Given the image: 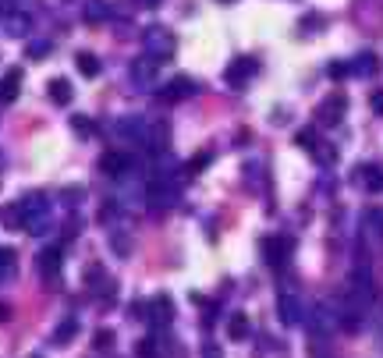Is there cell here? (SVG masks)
Wrapping results in <instances>:
<instances>
[{"label":"cell","instance_id":"e575fe53","mask_svg":"<svg viewBox=\"0 0 383 358\" xmlns=\"http://www.w3.org/2000/svg\"><path fill=\"white\" fill-rule=\"evenodd\" d=\"M0 163H4V156H0Z\"/></svg>","mask_w":383,"mask_h":358},{"label":"cell","instance_id":"7c38bea8","mask_svg":"<svg viewBox=\"0 0 383 358\" xmlns=\"http://www.w3.org/2000/svg\"><path fill=\"white\" fill-rule=\"evenodd\" d=\"M18 92H22V68H11L4 78H0V103H15L18 99Z\"/></svg>","mask_w":383,"mask_h":358},{"label":"cell","instance_id":"e0dca14e","mask_svg":"<svg viewBox=\"0 0 383 358\" xmlns=\"http://www.w3.org/2000/svg\"><path fill=\"white\" fill-rule=\"evenodd\" d=\"M249 330H252V326H249V316H245V312H231V319H228V337H231V340H245Z\"/></svg>","mask_w":383,"mask_h":358},{"label":"cell","instance_id":"9c48e42d","mask_svg":"<svg viewBox=\"0 0 383 358\" xmlns=\"http://www.w3.org/2000/svg\"><path fill=\"white\" fill-rule=\"evenodd\" d=\"M149 206L153 209H163V206H174V199H178V192H174V185L171 181H163V177H156V181L149 185Z\"/></svg>","mask_w":383,"mask_h":358},{"label":"cell","instance_id":"7402d4cb","mask_svg":"<svg viewBox=\"0 0 383 358\" xmlns=\"http://www.w3.org/2000/svg\"><path fill=\"white\" fill-rule=\"evenodd\" d=\"M75 333H78V319H68V323H61V326H57V333H53V340H57L61 347H68V344L75 340Z\"/></svg>","mask_w":383,"mask_h":358},{"label":"cell","instance_id":"9a60e30c","mask_svg":"<svg viewBox=\"0 0 383 358\" xmlns=\"http://www.w3.org/2000/svg\"><path fill=\"white\" fill-rule=\"evenodd\" d=\"M36 266H39L43 277H57V270H61V249H43L39 259H36Z\"/></svg>","mask_w":383,"mask_h":358},{"label":"cell","instance_id":"6da1fadb","mask_svg":"<svg viewBox=\"0 0 383 358\" xmlns=\"http://www.w3.org/2000/svg\"><path fill=\"white\" fill-rule=\"evenodd\" d=\"M18 206H22L25 230L36 234V237H43V234L50 230V206H53L50 195H43V192H29V195L18 199Z\"/></svg>","mask_w":383,"mask_h":358},{"label":"cell","instance_id":"8fae6325","mask_svg":"<svg viewBox=\"0 0 383 358\" xmlns=\"http://www.w3.org/2000/svg\"><path fill=\"white\" fill-rule=\"evenodd\" d=\"M111 15H114L111 0H85V4H82V18H85L89 25H99V22H106Z\"/></svg>","mask_w":383,"mask_h":358},{"label":"cell","instance_id":"603a6c76","mask_svg":"<svg viewBox=\"0 0 383 358\" xmlns=\"http://www.w3.org/2000/svg\"><path fill=\"white\" fill-rule=\"evenodd\" d=\"M295 142H298V146H302L305 153H316V149L323 146V142H319V135H316L312 128H298V135H295Z\"/></svg>","mask_w":383,"mask_h":358},{"label":"cell","instance_id":"d6a6232c","mask_svg":"<svg viewBox=\"0 0 383 358\" xmlns=\"http://www.w3.org/2000/svg\"><path fill=\"white\" fill-rule=\"evenodd\" d=\"M135 4H142V8H156L160 0H135Z\"/></svg>","mask_w":383,"mask_h":358},{"label":"cell","instance_id":"5bb4252c","mask_svg":"<svg viewBox=\"0 0 383 358\" xmlns=\"http://www.w3.org/2000/svg\"><path fill=\"white\" fill-rule=\"evenodd\" d=\"M149 309H153V312H149V319H153V323H163V326H167V323L174 319V302H171L167 294L153 298V305H149Z\"/></svg>","mask_w":383,"mask_h":358},{"label":"cell","instance_id":"277c9868","mask_svg":"<svg viewBox=\"0 0 383 358\" xmlns=\"http://www.w3.org/2000/svg\"><path fill=\"white\" fill-rule=\"evenodd\" d=\"M156 61H153V57H135V61H132V68H128V75H132V82L139 85V89H149L153 82H156Z\"/></svg>","mask_w":383,"mask_h":358},{"label":"cell","instance_id":"ac0fdd59","mask_svg":"<svg viewBox=\"0 0 383 358\" xmlns=\"http://www.w3.org/2000/svg\"><path fill=\"white\" fill-rule=\"evenodd\" d=\"M263 252H266V263L270 266H284V252H288V242H273V237H270V242H263Z\"/></svg>","mask_w":383,"mask_h":358},{"label":"cell","instance_id":"3957f363","mask_svg":"<svg viewBox=\"0 0 383 358\" xmlns=\"http://www.w3.org/2000/svg\"><path fill=\"white\" fill-rule=\"evenodd\" d=\"M256 61H252V57H235V61L228 64V71H224V82L231 85V89H245L249 85V78L256 75Z\"/></svg>","mask_w":383,"mask_h":358},{"label":"cell","instance_id":"2e32d148","mask_svg":"<svg viewBox=\"0 0 383 358\" xmlns=\"http://www.w3.org/2000/svg\"><path fill=\"white\" fill-rule=\"evenodd\" d=\"M46 92H50V99L57 103V106H68V103H71V96H75L68 78H53V82L46 85Z\"/></svg>","mask_w":383,"mask_h":358},{"label":"cell","instance_id":"1f68e13d","mask_svg":"<svg viewBox=\"0 0 383 358\" xmlns=\"http://www.w3.org/2000/svg\"><path fill=\"white\" fill-rule=\"evenodd\" d=\"M372 110H376V113H383V92H376V96H372Z\"/></svg>","mask_w":383,"mask_h":358},{"label":"cell","instance_id":"f1b7e54d","mask_svg":"<svg viewBox=\"0 0 383 358\" xmlns=\"http://www.w3.org/2000/svg\"><path fill=\"white\" fill-rule=\"evenodd\" d=\"M348 71H351L348 64H330V68H326V75H330V78H344Z\"/></svg>","mask_w":383,"mask_h":358},{"label":"cell","instance_id":"52a82bcc","mask_svg":"<svg viewBox=\"0 0 383 358\" xmlns=\"http://www.w3.org/2000/svg\"><path fill=\"white\" fill-rule=\"evenodd\" d=\"M195 92H199V82L188 78V75H178V78H171L167 85H163V99H171V103L188 99V96H195Z\"/></svg>","mask_w":383,"mask_h":358},{"label":"cell","instance_id":"484cf974","mask_svg":"<svg viewBox=\"0 0 383 358\" xmlns=\"http://www.w3.org/2000/svg\"><path fill=\"white\" fill-rule=\"evenodd\" d=\"M111 344H114V330H96V337H92V347H96V351L111 347Z\"/></svg>","mask_w":383,"mask_h":358},{"label":"cell","instance_id":"4dcf8cb0","mask_svg":"<svg viewBox=\"0 0 383 358\" xmlns=\"http://www.w3.org/2000/svg\"><path fill=\"white\" fill-rule=\"evenodd\" d=\"M206 163H209V153H202V156H195V160L188 163V170H192V174H199V167H206Z\"/></svg>","mask_w":383,"mask_h":358},{"label":"cell","instance_id":"cb8c5ba5","mask_svg":"<svg viewBox=\"0 0 383 358\" xmlns=\"http://www.w3.org/2000/svg\"><path fill=\"white\" fill-rule=\"evenodd\" d=\"M351 71H355V75H376V57H372V53H362L358 61L351 64Z\"/></svg>","mask_w":383,"mask_h":358},{"label":"cell","instance_id":"30bf717a","mask_svg":"<svg viewBox=\"0 0 383 358\" xmlns=\"http://www.w3.org/2000/svg\"><path fill=\"white\" fill-rule=\"evenodd\" d=\"M344 106H348L344 92H337V96H330V99H323V106H319V121H326V125H337L341 117H344Z\"/></svg>","mask_w":383,"mask_h":358},{"label":"cell","instance_id":"d590c367","mask_svg":"<svg viewBox=\"0 0 383 358\" xmlns=\"http://www.w3.org/2000/svg\"><path fill=\"white\" fill-rule=\"evenodd\" d=\"M32 358H36V354H32Z\"/></svg>","mask_w":383,"mask_h":358},{"label":"cell","instance_id":"836d02e7","mask_svg":"<svg viewBox=\"0 0 383 358\" xmlns=\"http://www.w3.org/2000/svg\"><path fill=\"white\" fill-rule=\"evenodd\" d=\"M15 4V0H0V8H11Z\"/></svg>","mask_w":383,"mask_h":358},{"label":"cell","instance_id":"44dd1931","mask_svg":"<svg viewBox=\"0 0 383 358\" xmlns=\"http://www.w3.org/2000/svg\"><path fill=\"white\" fill-rule=\"evenodd\" d=\"M15 249H8V245H0V284H4L11 273H15Z\"/></svg>","mask_w":383,"mask_h":358},{"label":"cell","instance_id":"ffe728a7","mask_svg":"<svg viewBox=\"0 0 383 358\" xmlns=\"http://www.w3.org/2000/svg\"><path fill=\"white\" fill-rule=\"evenodd\" d=\"M75 68H78L85 78H96V75H99V61H96V53H78V57H75Z\"/></svg>","mask_w":383,"mask_h":358},{"label":"cell","instance_id":"7a4b0ae2","mask_svg":"<svg viewBox=\"0 0 383 358\" xmlns=\"http://www.w3.org/2000/svg\"><path fill=\"white\" fill-rule=\"evenodd\" d=\"M142 46H146V57H153V61L160 64V61H171L174 57V50H178V39L163 29V25H149L146 32H142Z\"/></svg>","mask_w":383,"mask_h":358},{"label":"cell","instance_id":"4fadbf2b","mask_svg":"<svg viewBox=\"0 0 383 358\" xmlns=\"http://www.w3.org/2000/svg\"><path fill=\"white\" fill-rule=\"evenodd\" d=\"M355 181H358L362 188H369V192H383V170H379L376 163H365V167H358Z\"/></svg>","mask_w":383,"mask_h":358},{"label":"cell","instance_id":"ba28073f","mask_svg":"<svg viewBox=\"0 0 383 358\" xmlns=\"http://www.w3.org/2000/svg\"><path fill=\"white\" fill-rule=\"evenodd\" d=\"M114 132H118V135H128V139L139 142V146H146L149 121H142V117H121V121H114Z\"/></svg>","mask_w":383,"mask_h":358},{"label":"cell","instance_id":"8992f818","mask_svg":"<svg viewBox=\"0 0 383 358\" xmlns=\"http://www.w3.org/2000/svg\"><path fill=\"white\" fill-rule=\"evenodd\" d=\"M277 312H281V319H284L288 326H295V323H302V312H305V305H302V298H298V294H291V291H281V298H277Z\"/></svg>","mask_w":383,"mask_h":358},{"label":"cell","instance_id":"d4e9b609","mask_svg":"<svg viewBox=\"0 0 383 358\" xmlns=\"http://www.w3.org/2000/svg\"><path fill=\"white\" fill-rule=\"evenodd\" d=\"M29 25H32L29 15H11V18H8V32H11V36H25Z\"/></svg>","mask_w":383,"mask_h":358},{"label":"cell","instance_id":"f546056e","mask_svg":"<svg viewBox=\"0 0 383 358\" xmlns=\"http://www.w3.org/2000/svg\"><path fill=\"white\" fill-rule=\"evenodd\" d=\"M114 216H118V206H114V202H111V206H103V209H99V220H103V223H111Z\"/></svg>","mask_w":383,"mask_h":358},{"label":"cell","instance_id":"83f0119b","mask_svg":"<svg viewBox=\"0 0 383 358\" xmlns=\"http://www.w3.org/2000/svg\"><path fill=\"white\" fill-rule=\"evenodd\" d=\"M32 57H36V61H43V57L50 53V43H32V50H29Z\"/></svg>","mask_w":383,"mask_h":358},{"label":"cell","instance_id":"4316f807","mask_svg":"<svg viewBox=\"0 0 383 358\" xmlns=\"http://www.w3.org/2000/svg\"><path fill=\"white\" fill-rule=\"evenodd\" d=\"M71 128H75V132H78V135H85V139H89V135H92V125H89V121H85V117H71Z\"/></svg>","mask_w":383,"mask_h":358},{"label":"cell","instance_id":"d6986e66","mask_svg":"<svg viewBox=\"0 0 383 358\" xmlns=\"http://www.w3.org/2000/svg\"><path fill=\"white\" fill-rule=\"evenodd\" d=\"M0 220H4V227H11V230H22V227H25L22 206H18V202H8L4 209H0Z\"/></svg>","mask_w":383,"mask_h":358},{"label":"cell","instance_id":"5b68a950","mask_svg":"<svg viewBox=\"0 0 383 358\" xmlns=\"http://www.w3.org/2000/svg\"><path fill=\"white\" fill-rule=\"evenodd\" d=\"M99 170H103L106 177H125V174L132 170V156L111 149V153H103V156H99Z\"/></svg>","mask_w":383,"mask_h":358}]
</instances>
